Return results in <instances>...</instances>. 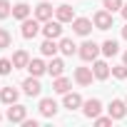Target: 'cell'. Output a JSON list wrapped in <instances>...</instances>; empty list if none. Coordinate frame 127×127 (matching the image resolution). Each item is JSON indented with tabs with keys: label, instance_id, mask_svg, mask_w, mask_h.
<instances>
[{
	"label": "cell",
	"instance_id": "1",
	"mask_svg": "<svg viewBox=\"0 0 127 127\" xmlns=\"http://www.w3.org/2000/svg\"><path fill=\"white\" fill-rule=\"evenodd\" d=\"M77 55H80V60H85V62H95V60L102 55V47H100L95 40H85L82 45H77Z\"/></svg>",
	"mask_w": 127,
	"mask_h": 127
},
{
	"label": "cell",
	"instance_id": "2",
	"mask_svg": "<svg viewBox=\"0 0 127 127\" xmlns=\"http://www.w3.org/2000/svg\"><path fill=\"white\" fill-rule=\"evenodd\" d=\"M40 32H42V23H40L35 15L23 20V25H20V35H23L25 40H32V37H37Z\"/></svg>",
	"mask_w": 127,
	"mask_h": 127
},
{
	"label": "cell",
	"instance_id": "3",
	"mask_svg": "<svg viewBox=\"0 0 127 127\" xmlns=\"http://www.w3.org/2000/svg\"><path fill=\"white\" fill-rule=\"evenodd\" d=\"M92 23H95V28L97 30H110V28H115V13H110V10H97L95 15H92Z\"/></svg>",
	"mask_w": 127,
	"mask_h": 127
},
{
	"label": "cell",
	"instance_id": "4",
	"mask_svg": "<svg viewBox=\"0 0 127 127\" xmlns=\"http://www.w3.org/2000/svg\"><path fill=\"white\" fill-rule=\"evenodd\" d=\"M5 117H8V122H13V125H23V120L28 117V107L20 105V102H13V105H8Z\"/></svg>",
	"mask_w": 127,
	"mask_h": 127
},
{
	"label": "cell",
	"instance_id": "5",
	"mask_svg": "<svg viewBox=\"0 0 127 127\" xmlns=\"http://www.w3.org/2000/svg\"><path fill=\"white\" fill-rule=\"evenodd\" d=\"M70 25H72V32L80 35V37H87V35L92 32V28H95V23H92L90 18H75Z\"/></svg>",
	"mask_w": 127,
	"mask_h": 127
},
{
	"label": "cell",
	"instance_id": "6",
	"mask_svg": "<svg viewBox=\"0 0 127 127\" xmlns=\"http://www.w3.org/2000/svg\"><path fill=\"white\" fill-rule=\"evenodd\" d=\"M72 80H75L80 87H90V85H92V80H95V72H92V67H75Z\"/></svg>",
	"mask_w": 127,
	"mask_h": 127
},
{
	"label": "cell",
	"instance_id": "7",
	"mask_svg": "<svg viewBox=\"0 0 127 127\" xmlns=\"http://www.w3.org/2000/svg\"><path fill=\"white\" fill-rule=\"evenodd\" d=\"M20 87H23V92H25L28 97H40V92H42V85H40V77H35V75L25 77Z\"/></svg>",
	"mask_w": 127,
	"mask_h": 127
},
{
	"label": "cell",
	"instance_id": "8",
	"mask_svg": "<svg viewBox=\"0 0 127 127\" xmlns=\"http://www.w3.org/2000/svg\"><path fill=\"white\" fill-rule=\"evenodd\" d=\"M82 115H85L87 120H95V117H100V115H102V102H100L97 97H90V100H85V102H82Z\"/></svg>",
	"mask_w": 127,
	"mask_h": 127
},
{
	"label": "cell",
	"instance_id": "9",
	"mask_svg": "<svg viewBox=\"0 0 127 127\" xmlns=\"http://www.w3.org/2000/svg\"><path fill=\"white\" fill-rule=\"evenodd\" d=\"M42 35L45 37H50V40H60L62 37V23L55 18V20H47V23H42Z\"/></svg>",
	"mask_w": 127,
	"mask_h": 127
},
{
	"label": "cell",
	"instance_id": "10",
	"mask_svg": "<svg viewBox=\"0 0 127 127\" xmlns=\"http://www.w3.org/2000/svg\"><path fill=\"white\" fill-rule=\"evenodd\" d=\"M82 95L80 92H65L62 95V107L65 110H70V112H75V110H82Z\"/></svg>",
	"mask_w": 127,
	"mask_h": 127
},
{
	"label": "cell",
	"instance_id": "11",
	"mask_svg": "<svg viewBox=\"0 0 127 127\" xmlns=\"http://www.w3.org/2000/svg\"><path fill=\"white\" fill-rule=\"evenodd\" d=\"M107 112H110L112 120H125L127 117V102L125 100H112L107 105Z\"/></svg>",
	"mask_w": 127,
	"mask_h": 127
},
{
	"label": "cell",
	"instance_id": "12",
	"mask_svg": "<svg viewBox=\"0 0 127 127\" xmlns=\"http://www.w3.org/2000/svg\"><path fill=\"white\" fill-rule=\"evenodd\" d=\"M37 110H40V115H42V117H55V115H57V110H60V105H57L52 97H42V100H40V105H37Z\"/></svg>",
	"mask_w": 127,
	"mask_h": 127
},
{
	"label": "cell",
	"instance_id": "13",
	"mask_svg": "<svg viewBox=\"0 0 127 127\" xmlns=\"http://www.w3.org/2000/svg\"><path fill=\"white\" fill-rule=\"evenodd\" d=\"M30 75H35V77H42L45 72H47V62L42 60V57H30V62H28V67H25Z\"/></svg>",
	"mask_w": 127,
	"mask_h": 127
},
{
	"label": "cell",
	"instance_id": "14",
	"mask_svg": "<svg viewBox=\"0 0 127 127\" xmlns=\"http://www.w3.org/2000/svg\"><path fill=\"white\" fill-rule=\"evenodd\" d=\"M32 15H35L40 23H47V20H52V15H55V8H52L50 3H37Z\"/></svg>",
	"mask_w": 127,
	"mask_h": 127
},
{
	"label": "cell",
	"instance_id": "15",
	"mask_svg": "<svg viewBox=\"0 0 127 127\" xmlns=\"http://www.w3.org/2000/svg\"><path fill=\"white\" fill-rule=\"evenodd\" d=\"M55 18H57L62 25H65V23H72V20H75V8L67 5V3H65V5H57V8H55Z\"/></svg>",
	"mask_w": 127,
	"mask_h": 127
},
{
	"label": "cell",
	"instance_id": "16",
	"mask_svg": "<svg viewBox=\"0 0 127 127\" xmlns=\"http://www.w3.org/2000/svg\"><path fill=\"white\" fill-rule=\"evenodd\" d=\"M92 72H95V80H107V77L112 75V67L107 65L105 60H100V57H97V60L92 62Z\"/></svg>",
	"mask_w": 127,
	"mask_h": 127
},
{
	"label": "cell",
	"instance_id": "17",
	"mask_svg": "<svg viewBox=\"0 0 127 127\" xmlns=\"http://www.w3.org/2000/svg\"><path fill=\"white\" fill-rule=\"evenodd\" d=\"M47 75L50 77H60V75H65V60L62 57H50V62H47Z\"/></svg>",
	"mask_w": 127,
	"mask_h": 127
},
{
	"label": "cell",
	"instance_id": "18",
	"mask_svg": "<svg viewBox=\"0 0 127 127\" xmlns=\"http://www.w3.org/2000/svg\"><path fill=\"white\" fill-rule=\"evenodd\" d=\"M20 100V90L18 87H0V102L3 105H13V102H18Z\"/></svg>",
	"mask_w": 127,
	"mask_h": 127
},
{
	"label": "cell",
	"instance_id": "19",
	"mask_svg": "<svg viewBox=\"0 0 127 127\" xmlns=\"http://www.w3.org/2000/svg\"><path fill=\"white\" fill-rule=\"evenodd\" d=\"M70 87H72V80H70V77H65V75L52 77V90H55L57 95H65V92H70Z\"/></svg>",
	"mask_w": 127,
	"mask_h": 127
},
{
	"label": "cell",
	"instance_id": "20",
	"mask_svg": "<svg viewBox=\"0 0 127 127\" xmlns=\"http://www.w3.org/2000/svg\"><path fill=\"white\" fill-rule=\"evenodd\" d=\"M28 62H30V52L28 50H15L13 52V65H15V70H23V67H28Z\"/></svg>",
	"mask_w": 127,
	"mask_h": 127
},
{
	"label": "cell",
	"instance_id": "21",
	"mask_svg": "<svg viewBox=\"0 0 127 127\" xmlns=\"http://www.w3.org/2000/svg\"><path fill=\"white\" fill-rule=\"evenodd\" d=\"M57 47H60V52L65 55V57H72V55L77 52V45L72 42V37H60V42H57Z\"/></svg>",
	"mask_w": 127,
	"mask_h": 127
},
{
	"label": "cell",
	"instance_id": "22",
	"mask_svg": "<svg viewBox=\"0 0 127 127\" xmlns=\"http://www.w3.org/2000/svg\"><path fill=\"white\" fill-rule=\"evenodd\" d=\"M30 13H32V8H30L28 3H15V5H13V18L20 20V23H23L25 18H30Z\"/></svg>",
	"mask_w": 127,
	"mask_h": 127
},
{
	"label": "cell",
	"instance_id": "23",
	"mask_svg": "<svg viewBox=\"0 0 127 127\" xmlns=\"http://www.w3.org/2000/svg\"><path fill=\"white\" fill-rule=\"evenodd\" d=\"M40 52H42L45 57H55V55L60 52V47H57V42H55V40L45 37V40H42V45H40Z\"/></svg>",
	"mask_w": 127,
	"mask_h": 127
},
{
	"label": "cell",
	"instance_id": "24",
	"mask_svg": "<svg viewBox=\"0 0 127 127\" xmlns=\"http://www.w3.org/2000/svg\"><path fill=\"white\" fill-rule=\"evenodd\" d=\"M100 47H102V55H105V57H115V55L120 52V42H117V40H105Z\"/></svg>",
	"mask_w": 127,
	"mask_h": 127
},
{
	"label": "cell",
	"instance_id": "25",
	"mask_svg": "<svg viewBox=\"0 0 127 127\" xmlns=\"http://www.w3.org/2000/svg\"><path fill=\"white\" fill-rule=\"evenodd\" d=\"M122 5H125V0H102V8L110 10V13H120Z\"/></svg>",
	"mask_w": 127,
	"mask_h": 127
},
{
	"label": "cell",
	"instance_id": "26",
	"mask_svg": "<svg viewBox=\"0 0 127 127\" xmlns=\"http://www.w3.org/2000/svg\"><path fill=\"white\" fill-rule=\"evenodd\" d=\"M112 77H115V80H127V65H125V62L112 65Z\"/></svg>",
	"mask_w": 127,
	"mask_h": 127
},
{
	"label": "cell",
	"instance_id": "27",
	"mask_svg": "<svg viewBox=\"0 0 127 127\" xmlns=\"http://www.w3.org/2000/svg\"><path fill=\"white\" fill-rule=\"evenodd\" d=\"M13 70H15L13 60H10V57H0V75H10Z\"/></svg>",
	"mask_w": 127,
	"mask_h": 127
},
{
	"label": "cell",
	"instance_id": "28",
	"mask_svg": "<svg viewBox=\"0 0 127 127\" xmlns=\"http://www.w3.org/2000/svg\"><path fill=\"white\" fill-rule=\"evenodd\" d=\"M13 45V35L5 30V28H0V50H5V47H10Z\"/></svg>",
	"mask_w": 127,
	"mask_h": 127
},
{
	"label": "cell",
	"instance_id": "29",
	"mask_svg": "<svg viewBox=\"0 0 127 127\" xmlns=\"http://www.w3.org/2000/svg\"><path fill=\"white\" fill-rule=\"evenodd\" d=\"M13 15V5H10V0H0V20H5Z\"/></svg>",
	"mask_w": 127,
	"mask_h": 127
},
{
	"label": "cell",
	"instance_id": "30",
	"mask_svg": "<svg viewBox=\"0 0 127 127\" xmlns=\"http://www.w3.org/2000/svg\"><path fill=\"white\" fill-rule=\"evenodd\" d=\"M112 122H115V120H112L110 115H107V117H102V115H100V117H95V125H97V127H110Z\"/></svg>",
	"mask_w": 127,
	"mask_h": 127
},
{
	"label": "cell",
	"instance_id": "31",
	"mask_svg": "<svg viewBox=\"0 0 127 127\" xmlns=\"http://www.w3.org/2000/svg\"><path fill=\"white\" fill-rule=\"evenodd\" d=\"M120 13H122V18H125V20H127V3H125V5H122V10H120Z\"/></svg>",
	"mask_w": 127,
	"mask_h": 127
},
{
	"label": "cell",
	"instance_id": "32",
	"mask_svg": "<svg viewBox=\"0 0 127 127\" xmlns=\"http://www.w3.org/2000/svg\"><path fill=\"white\" fill-rule=\"evenodd\" d=\"M122 37L127 40V23H125V28H122Z\"/></svg>",
	"mask_w": 127,
	"mask_h": 127
},
{
	"label": "cell",
	"instance_id": "33",
	"mask_svg": "<svg viewBox=\"0 0 127 127\" xmlns=\"http://www.w3.org/2000/svg\"><path fill=\"white\" fill-rule=\"evenodd\" d=\"M122 62H125V65H127V50L122 52Z\"/></svg>",
	"mask_w": 127,
	"mask_h": 127
},
{
	"label": "cell",
	"instance_id": "34",
	"mask_svg": "<svg viewBox=\"0 0 127 127\" xmlns=\"http://www.w3.org/2000/svg\"><path fill=\"white\" fill-rule=\"evenodd\" d=\"M0 120H3V112H0Z\"/></svg>",
	"mask_w": 127,
	"mask_h": 127
},
{
	"label": "cell",
	"instance_id": "35",
	"mask_svg": "<svg viewBox=\"0 0 127 127\" xmlns=\"http://www.w3.org/2000/svg\"><path fill=\"white\" fill-rule=\"evenodd\" d=\"M125 102H127V97H125Z\"/></svg>",
	"mask_w": 127,
	"mask_h": 127
}]
</instances>
